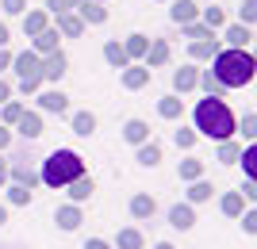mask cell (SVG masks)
I'll return each instance as SVG.
<instances>
[{"label": "cell", "instance_id": "cell-49", "mask_svg": "<svg viewBox=\"0 0 257 249\" xmlns=\"http://www.w3.org/2000/svg\"><path fill=\"white\" fill-rule=\"evenodd\" d=\"M8 180V165H4V157H0V184Z\"/></svg>", "mask_w": 257, "mask_h": 249}, {"label": "cell", "instance_id": "cell-7", "mask_svg": "<svg viewBox=\"0 0 257 249\" xmlns=\"http://www.w3.org/2000/svg\"><path fill=\"white\" fill-rule=\"evenodd\" d=\"M169 226H173V230H192V226H196V211H192L188 203H177V207L169 211Z\"/></svg>", "mask_w": 257, "mask_h": 249}, {"label": "cell", "instance_id": "cell-28", "mask_svg": "<svg viewBox=\"0 0 257 249\" xmlns=\"http://www.w3.org/2000/svg\"><path fill=\"white\" fill-rule=\"evenodd\" d=\"M58 31L62 35H81L85 23H81V16H69V12H65V16H58Z\"/></svg>", "mask_w": 257, "mask_h": 249}, {"label": "cell", "instance_id": "cell-46", "mask_svg": "<svg viewBox=\"0 0 257 249\" xmlns=\"http://www.w3.org/2000/svg\"><path fill=\"white\" fill-rule=\"evenodd\" d=\"M85 249H111L107 241H100V238H92V241H85Z\"/></svg>", "mask_w": 257, "mask_h": 249}, {"label": "cell", "instance_id": "cell-41", "mask_svg": "<svg viewBox=\"0 0 257 249\" xmlns=\"http://www.w3.org/2000/svg\"><path fill=\"white\" fill-rule=\"evenodd\" d=\"M238 12H242V23L249 27V23H253V16H257V0H246V4H242Z\"/></svg>", "mask_w": 257, "mask_h": 249}, {"label": "cell", "instance_id": "cell-35", "mask_svg": "<svg viewBox=\"0 0 257 249\" xmlns=\"http://www.w3.org/2000/svg\"><path fill=\"white\" fill-rule=\"evenodd\" d=\"M184 35H188L192 43H200V39H211V27H204V23H184Z\"/></svg>", "mask_w": 257, "mask_h": 249}, {"label": "cell", "instance_id": "cell-12", "mask_svg": "<svg viewBox=\"0 0 257 249\" xmlns=\"http://www.w3.org/2000/svg\"><path fill=\"white\" fill-rule=\"evenodd\" d=\"M77 8H81V23H104L107 20V8L96 4V0H81Z\"/></svg>", "mask_w": 257, "mask_h": 249}, {"label": "cell", "instance_id": "cell-11", "mask_svg": "<svg viewBox=\"0 0 257 249\" xmlns=\"http://www.w3.org/2000/svg\"><path fill=\"white\" fill-rule=\"evenodd\" d=\"M69 188V199H73V203H85L88 195L96 192V184H92V176H77L73 184H65Z\"/></svg>", "mask_w": 257, "mask_h": 249}, {"label": "cell", "instance_id": "cell-2", "mask_svg": "<svg viewBox=\"0 0 257 249\" xmlns=\"http://www.w3.org/2000/svg\"><path fill=\"white\" fill-rule=\"evenodd\" d=\"M196 130L204 134V138H215V142H226L234 134V115L226 108L219 96H207L196 104Z\"/></svg>", "mask_w": 257, "mask_h": 249}, {"label": "cell", "instance_id": "cell-53", "mask_svg": "<svg viewBox=\"0 0 257 249\" xmlns=\"http://www.w3.org/2000/svg\"><path fill=\"white\" fill-rule=\"evenodd\" d=\"M96 4H100V0H96Z\"/></svg>", "mask_w": 257, "mask_h": 249}, {"label": "cell", "instance_id": "cell-34", "mask_svg": "<svg viewBox=\"0 0 257 249\" xmlns=\"http://www.w3.org/2000/svg\"><path fill=\"white\" fill-rule=\"evenodd\" d=\"M119 249H142V234L139 230H119Z\"/></svg>", "mask_w": 257, "mask_h": 249}, {"label": "cell", "instance_id": "cell-13", "mask_svg": "<svg viewBox=\"0 0 257 249\" xmlns=\"http://www.w3.org/2000/svg\"><path fill=\"white\" fill-rule=\"evenodd\" d=\"M123 85H127V88L150 85V69H146V65H127V69H123Z\"/></svg>", "mask_w": 257, "mask_h": 249}, {"label": "cell", "instance_id": "cell-40", "mask_svg": "<svg viewBox=\"0 0 257 249\" xmlns=\"http://www.w3.org/2000/svg\"><path fill=\"white\" fill-rule=\"evenodd\" d=\"M20 115H23V104H4V123H20Z\"/></svg>", "mask_w": 257, "mask_h": 249}, {"label": "cell", "instance_id": "cell-18", "mask_svg": "<svg viewBox=\"0 0 257 249\" xmlns=\"http://www.w3.org/2000/svg\"><path fill=\"white\" fill-rule=\"evenodd\" d=\"M196 77H200V69L184 65V69H177V73H173V88H177V92H188V88H196Z\"/></svg>", "mask_w": 257, "mask_h": 249}, {"label": "cell", "instance_id": "cell-45", "mask_svg": "<svg viewBox=\"0 0 257 249\" xmlns=\"http://www.w3.org/2000/svg\"><path fill=\"white\" fill-rule=\"evenodd\" d=\"M8 96H12V85H8V81H0V104H8Z\"/></svg>", "mask_w": 257, "mask_h": 249}, {"label": "cell", "instance_id": "cell-32", "mask_svg": "<svg viewBox=\"0 0 257 249\" xmlns=\"http://www.w3.org/2000/svg\"><path fill=\"white\" fill-rule=\"evenodd\" d=\"M238 153H242V146L226 138L223 146H219V161H223V165H234V161H238Z\"/></svg>", "mask_w": 257, "mask_h": 249}, {"label": "cell", "instance_id": "cell-22", "mask_svg": "<svg viewBox=\"0 0 257 249\" xmlns=\"http://www.w3.org/2000/svg\"><path fill=\"white\" fill-rule=\"evenodd\" d=\"M146 46H150V39H146V35H131L127 43H123V54H127V62H131V58H142V54H146Z\"/></svg>", "mask_w": 257, "mask_h": 249}, {"label": "cell", "instance_id": "cell-31", "mask_svg": "<svg viewBox=\"0 0 257 249\" xmlns=\"http://www.w3.org/2000/svg\"><path fill=\"white\" fill-rule=\"evenodd\" d=\"M219 207H223V215L238 218V215H242V195H238V192H226V195H223V203H219Z\"/></svg>", "mask_w": 257, "mask_h": 249}, {"label": "cell", "instance_id": "cell-52", "mask_svg": "<svg viewBox=\"0 0 257 249\" xmlns=\"http://www.w3.org/2000/svg\"><path fill=\"white\" fill-rule=\"evenodd\" d=\"M154 249H173V245H169V241H158V245H154Z\"/></svg>", "mask_w": 257, "mask_h": 249}, {"label": "cell", "instance_id": "cell-16", "mask_svg": "<svg viewBox=\"0 0 257 249\" xmlns=\"http://www.w3.org/2000/svg\"><path fill=\"white\" fill-rule=\"evenodd\" d=\"M54 218H58V226H62V230H77V226H81V207H77V203L58 207V215H54Z\"/></svg>", "mask_w": 257, "mask_h": 249}, {"label": "cell", "instance_id": "cell-47", "mask_svg": "<svg viewBox=\"0 0 257 249\" xmlns=\"http://www.w3.org/2000/svg\"><path fill=\"white\" fill-rule=\"evenodd\" d=\"M8 65H12V54L4 50V46H0V69H8Z\"/></svg>", "mask_w": 257, "mask_h": 249}, {"label": "cell", "instance_id": "cell-23", "mask_svg": "<svg viewBox=\"0 0 257 249\" xmlns=\"http://www.w3.org/2000/svg\"><path fill=\"white\" fill-rule=\"evenodd\" d=\"M188 54L192 58H215L219 54V39H200V43L188 46Z\"/></svg>", "mask_w": 257, "mask_h": 249}, {"label": "cell", "instance_id": "cell-10", "mask_svg": "<svg viewBox=\"0 0 257 249\" xmlns=\"http://www.w3.org/2000/svg\"><path fill=\"white\" fill-rule=\"evenodd\" d=\"M16 127H20L23 138H39V134H43V119H39V111H23Z\"/></svg>", "mask_w": 257, "mask_h": 249}, {"label": "cell", "instance_id": "cell-24", "mask_svg": "<svg viewBox=\"0 0 257 249\" xmlns=\"http://www.w3.org/2000/svg\"><path fill=\"white\" fill-rule=\"evenodd\" d=\"M158 161H161V146H154V142H142V146H139V165L154 169Z\"/></svg>", "mask_w": 257, "mask_h": 249}, {"label": "cell", "instance_id": "cell-37", "mask_svg": "<svg viewBox=\"0 0 257 249\" xmlns=\"http://www.w3.org/2000/svg\"><path fill=\"white\" fill-rule=\"evenodd\" d=\"M8 199H12L16 207H27V203H31V192H27V188H20V184H12V188H8Z\"/></svg>", "mask_w": 257, "mask_h": 249}, {"label": "cell", "instance_id": "cell-38", "mask_svg": "<svg viewBox=\"0 0 257 249\" xmlns=\"http://www.w3.org/2000/svg\"><path fill=\"white\" fill-rule=\"evenodd\" d=\"M77 4H81V0H46V8H50L54 16H65V12L77 8Z\"/></svg>", "mask_w": 257, "mask_h": 249}, {"label": "cell", "instance_id": "cell-50", "mask_svg": "<svg viewBox=\"0 0 257 249\" xmlns=\"http://www.w3.org/2000/svg\"><path fill=\"white\" fill-rule=\"evenodd\" d=\"M8 142H12V134H8V130H0V150H4Z\"/></svg>", "mask_w": 257, "mask_h": 249}, {"label": "cell", "instance_id": "cell-30", "mask_svg": "<svg viewBox=\"0 0 257 249\" xmlns=\"http://www.w3.org/2000/svg\"><path fill=\"white\" fill-rule=\"evenodd\" d=\"M200 176H204V161H196V157L181 161V180H200Z\"/></svg>", "mask_w": 257, "mask_h": 249}, {"label": "cell", "instance_id": "cell-33", "mask_svg": "<svg viewBox=\"0 0 257 249\" xmlns=\"http://www.w3.org/2000/svg\"><path fill=\"white\" fill-rule=\"evenodd\" d=\"M188 199H192V203H204V199H211V184H207V180H192V188H188Z\"/></svg>", "mask_w": 257, "mask_h": 249}, {"label": "cell", "instance_id": "cell-19", "mask_svg": "<svg viewBox=\"0 0 257 249\" xmlns=\"http://www.w3.org/2000/svg\"><path fill=\"white\" fill-rule=\"evenodd\" d=\"M249 39H253L249 27H226V43H230V50H246Z\"/></svg>", "mask_w": 257, "mask_h": 249}, {"label": "cell", "instance_id": "cell-39", "mask_svg": "<svg viewBox=\"0 0 257 249\" xmlns=\"http://www.w3.org/2000/svg\"><path fill=\"white\" fill-rule=\"evenodd\" d=\"M177 146H181V150H192V146H196V130H177Z\"/></svg>", "mask_w": 257, "mask_h": 249}, {"label": "cell", "instance_id": "cell-26", "mask_svg": "<svg viewBox=\"0 0 257 249\" xmlns=\"http://www.w3.org/2000/svg\"><path fill=\"white\" fill-rule=\"evenodd\" d=\"M181 111H184V104L177 96H161V104H158V115H161V119H177Z\"/></svg>", "mask_w": 257, "mask_h": 249}, {"label": "cell", "instance_id": "cell-15", "mask_svg": "<svg viewBox=\"0 0 257 249\" xmlns=\"http://www.w3.org/2000/svg\"><path fill=\"white\" fill-rule=\"evenodd\" d=\"M54 50H58V27H46L35 35V54H54Z\"/></svg>", "mask_w": 257, "mask_h": 249}, {"label": "cell", "instance_id": "cell-21", "mask_svg": "<svg viewBox=\"0 0 257 249\" xmlns=\"http://www.w3.org/2000/svg\"><path fill=\"white\" fill-rule=\"evenodd\" d=\"M39 31H46V12H27L23 16V35H39Z\"/></svg>", "mask_w": 257, "mask_h": 249}, {"label": "cell", "instance_id": "cell-9", "mask_svg": "<svg viewBox=\"0 0 257 249\" xmlns=\"http://www.w3.org/2000/svg\"><path fill=\"white\" fill-rule=\"evenodd\" d=\"M39 108H43V111H58V115H62V111H69V96L58 92V88H50V92L39 96Z\"/></svg>", "mask_w": 257, "mask_h": 249}, {"label": "cell", "instance_id": "cell-14", "mask_svg": "<svg viewBox=\"0 0 257 249\" xmlns=\"http://www.w3.org/2000/svg\"><path fill=\"white\" fill-rule=\"evenodd\" d=\"M12 180H16V184H20V188H27V192H31V188L35 184H39V173H35V169H31V165H12Z\"/></svg>", "mask_w": 257, "mask_h": 249}, {"label": "cell", "instance_id": "cell-48", "mask_svg": "<svg viewBox=\"0 0 257 249\" xmlns=\"http://www.w3.org/2000/svg\"><path fill=\"white\" fill-rule=\"evenodd\" d=\"M0 46H8V23H0Z\"/></svg>", "mask_w": 257, "mask_h": 249}, {"label": "cell", "instance_id": "cell-36", "mask_svg": "<svg viewBox=\"0 0 257 249\" xmlns=\"http://www.w3.org/2000/svg\"><path fill=\"white\" fill-rule=\"evenodd\" d=\"M223 23H226L223 8H204V27H211V31H215V27H223Z\"/></svg>", "mask_w": 257, "mask_h": 249}, {"label": "cell", "instance_id": "cell-44", "mask_svg": "<svg viewBox=\"0 0 257 249\" xmlns=\"http://www.w3.org/2000/svg\"><path fill=\"white\" fill-rule=\"evenodd\" d=\"M242 230H246V234H253V230H257V215H253V211H246V218H242Z\"/></svg>", "mask_w": 257, "mask_h": 249}, {"label": "cell", "instance_id": "cell-27", "mask_svg": "<svg viewBox=\"0 0 257 249\" xmlns=\"http://www.w3.org/2000/svg\"><path fill=\"white\" fill-rule=\"evenodd\" d=\"M131 215L135 218H150L154 215V199L150 195H135V199H131Z\"/></svg>", "mask_w": 257, "mask_h": 249}, {"label": "cell", "instance_id": "cell-25", "mask_svg": "<svg viewBox=\"0 0 257 249\" xmlns=\"http://www.w3.org/2000/svg\"><path fill=\"white\" fill-rule=\"evenodd\" d=\"M104 58L115 65V69H127V65H131L127 54H123V43H104Z\"/></svg>", "mask_w": 257, "mask_h": 249}, {"label": "cell", "instance_id": "cell-20", "mask_svg": "<svg viewBox=\"0 0 257 249\" xmlns=\"http://www.w3.org/2000/svg\"><path fill=\"white\" fill-rule=\"evenodd\" d=\"M92 130H96V115H92V111H77V115H73V134L88 138Z\"/></svg>", "mask_w": 257, "mask_h": 249}, {"label": "cell", "instance_id": "cell-6", "mask_svg": "<svg viewBox=\"0 0 257 249\" xmlns=\"http://www.w3.org/2000/svg\"><path fill=\"white\" fill-rule=\"evenodd\" d=\"M142 58H146V69L154 73L158 65H165V62H169V43H165V39H154V43L146 46V54H142Z\"/></svg>", "mask_w": 257, "mask_h": 249}, {"label": "cell", "instance_id": "cell-17", "mask_svg": "<svg viewBox=\"0 0 257 249\" xmlns=\"http://www.w3.org/2000/svg\"><path fill=\"white\" fill-rule=\"evenodd\" d=\"M123 138H127L131 146H142V142L150 138V127H146V123H142V119H131L127 127H123Z\"/></svg>", "mask_w": 257, "mask_h": 249}, {"label": "cell", "instance_id": "cell-5", "mask_svg": "<svg viewBox=\"0 0 257 249\" xmlns=\"http://www.w3.org/2000/svg\"><path fill=\"white\" fill-rule=\"evenodd\" d=\"M65 65H69V58H65L62 50L46 54L43 58V81H62V77H65Z\"/></svg>", "mask_w": 257, "mask_h": 249}, {"label": "cell", "instance_id": "cell-8", "mask_svg": "<svg viewBox=\"0 0 257 249\" xmlns=\"http://www.w3.org/2000/svg\"><path fill=\"white\" fill-rule=\"evenodd\" d=\"M169 16H173V23H196V16H200V8H196V0H177L169 8Z\"/></svg>", "mask_w": 257, "mask_h": 249}, {"label": "cell", "instance_id": "cell-3", "mask_svg": "<svg viewBox=\"0 0 257 249\" xmlns=\"http://www.w3.org/2000/svg\"><path fill=\"white\" fill-rule=\"evenodd\" d=\"M77 176H85V161H81V153H73V150H54L50 157H46L39 180L50 184V188H65V184H73Z\"/></svg>", "mask_w": 257, "mask_h": 249}, {"label": "cell", "instance_id": "cell-42", "mask_svg": "<svg viewBox=\"0 0 257 249\" xmlns=\"http://www.w3.org/2000/svg\"><path fill=\"white\" fill-rule=\"evenodd\" d=\"M4 12H8V16H23V12H27V0H4Z\"/></svg>", "mask_w": 257, "mask_h": 249}, {"label": "cell", "instance_id": "cell-29", "mask_svg": "<svg viewBox=\"0 0 257 249\" xmlns=\"http://www.w3.org/2000/svg\"><path fill=\"white\" fill-rule=\"evenodd\" d=\"M196 85H204V92H207V96H223V92H226V88L219 85V81H215V73H211V69L196 77Z\"/></svg>", "mask_w": 257, "mask_h": 249}, {"label": "cell", "instance_id": "cell-4", "mask_svg": "<svg viewBox=\"0 0 257 249\" xmlns=\"http://www.w3.org/2000/svg\"><path fill=\"white\" fill-rule=\"evenodd\" d=\"M12 65H16V77H20V92L23 96L43 85V58L35 54V50H23L20 58H12Z\"/></svg>", "mask_w": 257, "mask_h": 249}, {"label": "cell", "instance_id": "cell-1", "mask_svg": "<svg viewBox=\"0 0 257 249\" xmlns=\"http://www.w3.org/2000/svg\"><path fill=\"white\" fill-rule=\"evenodd\" d=\"M211 62H215L211 73L223 88H242V85H249L253 73H257V62H253L249 50H219Z\"/></svg>", "mask_w": 257, "mask_h": 249}, {"label": "cell", "instance_id": "cell-51", "mask_svg": "<svg viewBox=\"0 0 257 249\" xmlns=\"http://www.w3.org/2000/svg\"><path fill=\"white\" fill-rule=\"evenodd\" d=\"M4 222H8V211H4V207H0V226H4Z\"/></svg>", "mask_w": 257, "mask_h": 249}, {"label": "cell", "instance_id": "cell-43", "mask_svg": "<svg viewBox=\"0 0 257 249\" xmlns=\"http://www.w3.org/2000/svg\"><path fill=\"white\" fill-rule=\"evenodd\" d=\"M257 119H253V115H246V119H242V134H246V138H253V134H257Z\"/></svg>", "mask_w": 257, "mask_h": 249}]
</instances>
